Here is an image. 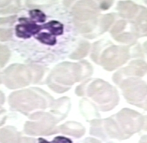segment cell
<instances>
[{"label":"cell","mask_w":147,"mask_h":143,"mask_svg":"<svg viewBox=\"0 0 147 143\" xmlns=\"http://www.w3.org/2000/svg\"><path fill=\"white\" fill-rule=\"evenodd\" d=\"M12 106L21 111H31L44 107L42 98L30 90H23L12 94L9 99Z\"/></svg>","instance_id":"1"},{"label":"cell","mask_w":147,"mask_h":143,"mask_svg":"<svg viewBox=\"0 0 147 143\" xmlns=\"http://www.w3.org/2000/svg\"><path fill=\"white\" fill-rule=\"evenodd\" d=\"M32 78L30 69L24 65L14 64L10 65L4 72L6 85L11 89L28 85Z\"/></svg>","instance_id":"2"},{"label":"cell","mask_w":147,"mask_h":143,"mask_svg":"<svg viewBox=\"0 0 147 143\" xmlns=\"http://www.w3.org/2000/svg\"><path fill=\"white\" fill-rule=\"evenodd\" d=\"M82 75V68L79 64L63 63L52 72V77L57 82L65 85H71L79 80Z\"/></svg>","instance_id":"3"},{"label":"cell","mask_w":147,"mask_h":143,"mask_svg":"<svg viewBox=\"0 0 147 143\" xmlns=\"http://www.w3.org/2000/svg\"><path fill=\"white\" fill-rule=\"evenodd\" d=\"M88 95L100 104L105 105L110 102L116 104L117 100V94L111 86L103 81H95L89 86Z\"/></svg>","instance_id":"4"},{"label":"cell","mask_w":147,"mask_h":143,"mask_svg":"<svg viewBox=\"0 0 147 143\" xmlns=\"http://www.w3.org/2000/svg\"><path fill=\"white\" fill-rule=\"evenodd\" d=\"M128 58L129 53L127 48L114 46L104 51L101 61L106 69L111 71L125 63Z\"/></svg>","instance_id":"5"},{"label":"cell","mask_w":147,"mask_h":143,"mask_svg":"<svg viewBox=\"0 0 147 143\" xmlns=\"http://www.w3.org/2000/svg\"><path fill=\"white\" fill-rule=\"evenodd\" d=\"M118 118L127 134H132L140 130L143 124V119L139 114L124 109L118 114Z\"/></svg>","instance_id":"6"},{"label":"cell","mask_w":147,"mask_h":143,"mask_svg":"<svg viewBox=\"0 0 147 143\" xmlns=\"http://www.w3.org/2000/svg\"><path fill=\"white\" fill-rule=\"evenodd\" d=\"M122 87L125 98L131 101H140L147 95V86L142 81L128 80Z\"/></svg>","instance_id":"7"},{"label":"cell","mask_w":147,"mask_h":143,"mask_svg":"<svg viewBox=\"0 0 147 143\" xmlns=\"http://www.w3.org/2000/svg\"><path fill=\"white\" fill-rule=\"evenodd\" d=\"M97 12L95 4L91 1H80L73 8V14L78 21H88L95 18Z\"/></svg>","instance_id":"8"},{"label":"cell","mask_w":147,"mask_h":143,"mask_svg":"<svg viewBox=\"0 0 147 143\" xmlns=\"http://www.w3.org/2000/svg\"><path fill=\"white\" fill-rule=\"evenodd\" d=\"M22 23L18 24L16 27V35L21 38H30L33 35L38 33L41 29L42 26L38 25L33 21H28L25 18L20 19Z\"/></svg>","instance_id":"9"},{"label":"cell","mask_w":147,"mask_h":143,"mask_svg":"<svg viewBox=\"0 0 147 143\" xmlns=\"http://www.w3.org/2000/svg\"><path fill=\"white\" fill-rule=\"evenodd\" d=\"M121 16L125 18H132L138 11V7L132 2H120L118 6Z\"/></svg>","instance_id":"10"},{"label":"cell","mask_w":147,"mask_h":143,"mask_svg":"<svg viewBox=\"0 0 147 143\" xmlns=\"http://www.w3.org/2000/svg\"><path fill=\"white\" fill-rule=\"evenodd\" d=\"M147 70V64L142 61H135L131 63L128 68H126L125 74L129 75L143 76Z\"/></svg>","instance_id":"11"},{"label":"cell","mask_w":147,"mask_h":143,"mask_svg":"<svg viewBox=\"0 0 147 143\" xmlns=\"http://www.w3.org/2000/svg\"><path fill=\"white\" fill-rule=\"evenodd\" d=\"M18 139L13 130L4 128L0 131V143H18Z\"/></svg>","instance_id":"12"},{"label":"cell","mask_w":147,"mask_h":143,"mask_svg":"<svg viewBox=\"0 0 147 143\" xmlns=\"http://www.w3.org/2000/svg\"><path fill=\"white\" fill-rule=\"evenodd\" d=\"M62 130L64 133L69 135L76 136H82L84 133V129L80 125L75 123H68L63 126Z\"/></svg>","instance_id":"13"},{"label":"cell","mask_w":147,"mask_h":143,"mask_svg":"<svg viewBox=\"0 0 147 143\" xmlns=\"http://www.w3.org/2000/svg\"><path fill=\"white\" fill-rule=\"evenodd\" d=\"M137 28L142 35L147 36V10L142 11L137 20Z\"/></svg>","instance_id":"14"},{"label":"cell","mask_w":147,"mask_h":143,"mask_svg":"<svg viewBox=\"0 0 147 143\" xmlns=\"http://www.w3.org/2000/svg\"><path fill=\"white\" fill-rule=\"evenodd\" d=\"M42 28L48 30L52 35H60L63 33V25L59 21H49L42 26Z\"/></svg>","instance_id":"15"},{"label":"cell","mask_w":147,"mask_h":143,"mask_svg":"<svg viewBox=\"0 0 147 143\" xmlns=\"http://www.w3.org/2000/svg\"><path fill=\"white\" fill-rule=\"evenodd\" d=\"M90 45L88 43H83L79 46L78 49L73 52L70 57L74 59H79L86 56Z\"/></svg>","instance_id":"16"},{"label":"cell","mask_w":147,"mask_h":143,"mask_svg":"<svg viewBox=\"0 0 147 143\" xmlns=\"http://www.w3.org/2000/svg\"><path fill=\"white\" fill-rule=\"evenodd\" d=\"M37 39L41 43L49 45H54L57 42L56 38L54 36L47 33H41L39 34L37 36Z\"/></svg>","instance_id":"17"},{"label":"cell","mask_w":147,"mask_h":143,"mask_svg":"<svg viewBox=\"0 0 147 143\" xmlns=\"http://www.w3.org/2000/svg\"><path fill=\"white\" fill-rule=\"evenodd\" d=\"M11 55L10 51L7 46L0 45V66L3 67L7 63Z\"/></svg>","instance_id":"18"},{"label":"cell","mask_w":147,"mask_h":143,"mask_svg":"<svg viewBox=\"0 0 147 143\" xmlns=\"http://www.w3.org/2000/svg\"><path fill=\"white\" fill-rule=\"evenodd\" d=\"M30 14L32 19L38 22L43 23L46 19L45 14L39 10H32L30 11Z\"/></svg>","instance_id":"19"},{"label":"cell","mask_w":147,"mask_h":143,"mask_svg":"<svg viewBox=\"0 0 147 143\" xmlns=\"http://www.w3.org/2000/svg\"><path fill=\"white\" fill-rule=\"evenodd\" d=\"M114 20L113 16L111 14L106 15L102 19L101 23V29L102 31H106L109 28L111 24L113 23Z\"/></svg>","instance_id":"20"},{"label":"cell","mask_w":147,"mask_h":143,"mask_svg":"<svg viewBox=\"0 0 147 143\" xmlns=\"http://www.w3.org/2000/svg\"><path fill=\"white\" fill-rule=\"evenodd\" d=\"M12 34V33L10 29H0V41H7L11 39Z\"/></svg>","instance_id":"21"},{"label":"cell","mask_w":147,"mask_h":143,"mask_svg":"<svg viewBox=\"0 0 147 143\" xmlns=\"http://www.w3.org/2000/svg\"><path fill=\"white\" fill-rule=\"evenodd\" d=\"M134 35L130 33H124L116 37V40L123 43H129L134 40Z\"/></svg>","instance_id":"22"},{"label":"cell","mask_w":147,"mask_h":143,"mask_svg":"<svg viewBox=\"0 0 147 143\" xmlns=\"http://www.w3.org/2000/svg\"><path fill=\"white\" fill-rule=\"evenodd\" d=\"M125 26V21H118L116 25L111 30V33L112 35H116L118 34L119 32L123 30Z\"/></svg>","instance_id":"23"},{"label":"cell","mask_w":147,"mask_h":143,"mask_svg":"<svg viewBox=\"0 0 147 143\" xmlns=\"http://www.w3.org/2000/svg\"><path fill=\"white\" fill-rule=\"evenodd\" d=\"M53 143H72L71 140L63 136H59L54 138L52 142Z\"/></svg>","instance_id":"24"},{"label":"cell","mask_w":147,"mask_h":143,"mask_svg":"<svg viewBox=\"0 0 147 143\" xmlns=\"http://www.w3.org/2000/svg\"><path fill=\"white\" fill-rule=\"evenodd\" d=\"M15 19V17H6V18H0V25L9 23L11 21H14Z\"/></svg>","instance_id":"25"},{"label":"cell","mask_w":147,"mask_h":143,"mask_svg":"<svg viewBox=\"0 0 147 143\" xmlns=\"http://www.w3.org/2000/svg\"><path fill=\"white\" fill-rule=\"evenodd\" d=\"M112 4V1H103L101 2L100 7L102 9H107L110 7Z\"/></svg>","instance_id":"26"},{"label":"cell","mask_w":147,"mask_h":143,"mask_svg":"<svg viewBox=\"0 0 147 143\" xmlns=\"http://www.w3.org/2000/svg\"><path fill=\"white\" fill-rule=\"evenodd\" d=\"M39 143H49L48 141L45 140L44 139L40 138L39 139Z\"/></svg>","instance_id":"27"},{"label":"cell","mask_w":147,"mask_h":143,"mask_svg":"<svg viewBox=\"0 0 147 143\" xmlns=\"http://www.w3.org/2000/svg\"><path fill=\"white\" fill-rule=\"evenodd\" d=\"M146 138H143L142 139V143H147V136H145Z\"/></svg>","instance_id":"28"},{"label":"cell","mask_w":147,"mask_h":143,"mask_svg":"<svg viewBox=\"0 0 147 143\" xmlns=\"http://www.w3.org/2000/svg\"><path fill=\"white\" fill-rule=\"evenodd\" d=\"M90 143H99L98 141H97L96 140H94V139H91L90 140Z\"/></svg>","instance_id":"29"},{"label":"cell","mask_w":147,"mask_h":143,"mask_svg":"<svg viewBox=\"0 0 147 143\" xmlns=\"http://www.w3.org/2000/svg\"><path fill=\"white\" fill-rule=\"evenodd\" d=\"M146 108H147V102H146Z\"/></svg>","instance_id":"30"},{"label":"cell","mask_w":147,"mask_h":143,"mask_svg":"<svg viewBox=\"0 0 147 143\" xmlns=\"http://www.w3.org/2000/svg\"></svg>","instance_id":"31"},{"label":"cell","mask_w":147,"mask_h":143,"mask_svg":"<svg viewBox=\"0 0 147 143\" xmlns=\"http://www.w3.org/2000/svg\"></svg>","instance_id":"32"}]
</instances>
